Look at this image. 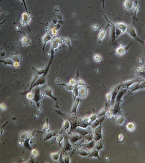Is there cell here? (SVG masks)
Instances as JSON below:
<instances>
[{"mask_svg": "<svg viewBox=\"0 0 145 163\" xmlns=\"http://www.w3.org/2000/svg\"><path fill=\"white\" fill-rule=\"evenodd\" d=\"M55 112L59 114L62 117H64L68 120L70 124V128L69 131L70 132H72L76 128L81 127L84 128H87L88 126H90V125L86 124L83 122L82 118H79L76 115H71L69 116L68 114H65V113L59 111V110H55Z\"/></svg>", "mask_w": 145, "mask_h": 163, "instance_id": "1", "label": "cell"}, {"mask_svg": "<svg viewBox=\"0 0 145 163\" xmlns=\"http://www.w3.org/2000/svg\"><path fill=\"white\" fill-rule=\"evenodd\" d=\"M116 25V39L119 37L121 34H124L127 32V28L128 26L123 22H117Z\"/></svg>", "mask_w": 145, "mask_h": 163, "instance_id": "2", "label": "cell"}, {"mask_svg": "<svg viewBox=\"0 0 145 163\" xmlns=\"http://www.w3.org/2000/svg\"><path fill=\"white\" fill-rule=\"evenodd\" d=\"M127 32L130 37H132V38H134V39L135 40L137 41H138V42L141 43L143 45V46H144V42L138 38L137 33H136L135 28H134L133 25H131L128 26V27L127 28Z\"/></svg>", "mask_w": 145, "mask_h": 163, "instance_id": "3", "label": "cell"}, {"mask_svg": "<svg viewBox=\"0 0 145 163\" xmlns=\"http://www.w3.org/2000/svg\"><path fill=\"white\" fill-rule=\"evenodd\" d=\"M42 92L45 96L49 97L57 102L59 103L57 98L54 96L53 94V90L47 84H45L44 85V86L42 89Z\"/></svg>", "mask_w": 145, "mask_h": 163, "instance_id": "4", "label": "cell"}, {"mask_svg": "<svg viewBox=\"0 0 145 163\" xmlns=\"http://www.w3.org/2000/svg\"><path fill=\"white\" fill-rule=\"evenodd\" d=\"M102 126L101 124L93 130L92 133L93 134V140L96 142L101 140L102 138Z\"/></svg>", "mask_w": 145, "mask_h": 163, "instance_id": "5", "label": "cell"}, {"mask_svg": "<svg viewBox=\"0 0 145 163\" xmlns=\"http://www.w3.org/2000/svg\"><path fill=\"white\" fill-rule=\"evenodd\" d=\"M69 140L72 144H75L79 141L82 140L83 136L74 132H68Z\"/></svg>", "mask_w": 145, "mask_h": 163, "instance_id": "6", "label": "cell"}, {"mask_svg": "<svg viewBox=\"0 0 145 163\" xmlns=\"http://www.w3.org/2000/svg\"><path fill=\"white\" fill-rule=\"evenodd\" d=\"M87 86H78V97L81 99H85L86 98L88 94V89Z\"/></svg>", "mask_w": 145, "mask_h": 163, "instance_id": "7", "label": "cell"}, {"mask_svg": "<svg viewBox=\"0 0 145 163\" xmlns=\"http://www.w3.org/2000/svg\"><path fill=\"white\" fill-rule=\"evenodd\" d=\"M40 90L41 89L38 87L36 88L34 90V94H33V97L32 99L35 102L37 108L39 107V102L42 98L40 93Z\"/></svg>", "mask_w": 145, "mask_h": 163, "instance_id": "8", "label": "cell"}, {"mask_svg": "<svg viewBox=\"0 0 145 163\" xmlns=\"http://www.w3.org/2000/svg\"><path fill=\"white\" fill-rule=\"evenodd\" d=\"M72 144L69 140L68 136H64V143L62 147V150L64 152H67L73 150Z\"/></svg>", "mask_w": 145, "mask_h": 163, "instance_id": "9", "label": "cell"}, {"mask_svg": "<svg viewBox=\"0 0 145 163\" xmlns=\"http://www.w3.org/2000/svg\"><path fill=\"white\" fill-rule=\"evenodd\" d=\"M104 18L106 20V21L108 22L110 24V37H111V42H114L115 40H116V25L115 24L113 23L111 21H110L107 18V17L106 16H104Z\"/></svg>", "mask_w": 145, "mask_h": 163, "instance_id": "10", "label": "cell"}, {"mask_svg": "<svg viewBox=\"0 0 145 163\" xmlns=\"http://www.w3.org/2000/svg\"><path fill=\"white\" fill-rule=\"evenodd\" d=\"M132 44H133V42H131V44L127 45L126 46H124L122 45V44H121L120 46L118 47V48L116 49V54L118 56L124 55V54H125L128 50L130 47L131 46V45Z\"/></svg>", "mask_w": 145, "mask_h": 163, "instance_id": "11", "label": "cell"}, {"mask_svg": "<svg viewBox=\"0 0 145 163\" xmlns=\"http://www.w3.org/2000/svg\"><path fill=\"white\" fill-rule=\"evenodd\" d=\"M87 129V128H83L81 127H77L73 131H72V132H74V133L80 135L84 137L85 135L92 132L93 130H89Z\"/></svg>", "mask_w": 145, "mask_h": 163, "instance_id": "12", "label": "cell"}, {"mask_svg": "<svg viewBox=\"0 0 145 163\" xmlns=\"http://www.w3.org/2000/svg\"><path fill=\"white\" fill-rule=\"evenodd\" d=\"M81 102V98L77 97L76 98L74 101L73 102V104L72 106V109L71 111V115H76L77 112V109L79 106V104Z\"/></svg>", "mask_w": 145, "mask_h": 163, "instance_id": "13", "label": "cell"}, {"mask_svg": "<svg viewBox=\"0 0 145 163\" xmlns=\"http://www.w3.org/2000/svg\"><path fill=\"white\" fill-rule=\"evenodd\" d=\"M105 117H106V116H103L98 118L94 122H92L90 125V126L91 128L92 129H94L96 128H97V126H99L100 124H101L102 122H103L104 121L105 119Z\"/></svg>", "mask_w": 145, "mask_h": 163, "instance_id": "14", "label": "cell"}, {"mask_svg": "<svg viewBox=\"0 0 145 163\" xmlns=\"http://www.w3.org/2000/svg\"><path fill=\"white\" fill-rule=\"evenodd\" d=\"M88 156L90 158H97L99 160H101L99 154V151L96 150L94 148L89 150Z\"/></svg>", "mask_w": 145, "mask_h": 163, "instance_id": "15", "label": "cell"}, {"mask_svg": "<svg viewBox=\"0 0 145 163\" xmlns=\"http://www.w3.org/2000/svg\"><path fill=\"white\" fill-rule=\"evenodd\" d=\"M110 24L107 21V25L106 26V27L104 30H102V31H100V32L99 33V36H98L99 44V45L101 44L102 40L105 36L107 30V28H108L109 27H110Z\"/></svg>", "mask_w": 145, "mask_h": 163, "instance_id": "16", "label": "cell"}, {"mask_svg": "<svg viewBox=\"0 0 145 163\" xmlns=\"http://www.w3.org/2000/svg\"><path fill=\"white\" fill-rule=\"evenodd\" d=\"M138 2L137 0H133V13H134V16L133 18V22H134L135 21V18L137 16V13L138 11Z\"/></svg>", "mask_w": 145, "mask_h": 163, "instance_id": "17", "label": "cell"}, {"mask_svg": "<svg viewBox=\"0 0 145 163\" xmlns=\"http://www.w3.org/2000/svg\"><path fill=\"white\" fill-rule=\"evenodd\" d=\"M93 140V134L92 132H91L90 134H88L83 137V138L82 139V142L80 144L87 143Z\"/></svg>", "mask_w": 145, "mask_h": 163, "instance_id": "18", "label": "cell"}, {"mask_svg": "<svg viewBox=\"0 0 145 163\" xmlns=\"http://www.w3.org/2000/svg\"><path fill=\"white\" fill-rule=\"evenodd\" d=\"M96 142L93 140L92 141H91L90 142H88L86 144H80L79 145V146L80 147H85L87 149L90 150L91 149H93V148H94L95 144H96Z\"/></svg>", "mask_w": 145, "mask_h": 163, "instance_id": "19", "label": "cell"}, {"mask_svg": "<svg viewBox=\"0 0 145 163\" xmlns=\"http://www.w3.org/2000/svg\"><path fill=\"white\" fill-rule=\"evenodd\" d=\"M54 136L56 137V141L58 142V144L60 146V148H62V141H64V136H62L61 134H60L58 133H56L54 132Z\"/></svg>", "mask_w": 145, "mask_h": 163, "instance_id": "20", "label": "cell"}, {"mask_svg": "<svg viewBox=\"0 0 145 163\" xmlns=\"http://www.w3.org/2000/svg\"><path fill=\"white\" fill-rule=\"evenodd\" d=\"M64 119V122L63 124H62V128L65 131H69L70 128V124L69 121L66 118L64 117H62Z\"/></svg>", "mask_w": 145, "mask_h": 163, "instance_id": "21", "label": "cell"}, {"mask_svg": "<svg viewBox=\"0 0 145 163\" xmlns=\"http://www.w3.org/2000/svg\"><path fill=\"white\" fill-rule=\"evenodd\" d=\"M133 0H125L124 3V7L126 10H130L133 8Z\"/></svg>", "mask_w": 145, "mask_h": 163, "instance_id": "22", "label": "cell"}, {"mask_svg": "<svg viewBox=\"0 0 145 163\" xmlns=\"http://www.w3.org/2000/svg\"><path fill=\"white\" fill-rule=\"evenodd\" d=\"M51 39H52V37L51 36V35H50L48 32H47L46 34H45V35L42 37V42H44V45L43 47V49L45 48V45H46L47 43H48V42H49L51 40Z\"/></svg>", "mask_w": 145, "mask_h": 163, "instance_id": "23", "label": "cell"}, {"mask_svg": "<svg viewBox=\"0 0 145 163\" xmlns=\"http://www.w3.org/2000/svg\"><path fill=\"white\" fill-rule=\"evenodd\" d=\"M61 151H62V150L59 151V152H51L50 153V155L51 159L55 162L59 160Z\"/></svg>", "mask_w": 145, "mask_h": 163, "instance_id": "24", "label": "cell"}, {"mask_svg": "<svg viewBox=\"0 0 145 163\" xmlns=\"http://www.w3.org/2000/svg\"><path fill=\"white\" fill-rule=\"evenodd\" d=\"M54 132L52 131H46L44 135V140L47 141L51 139L54 136Z\"/></svg>", "mask_w": 145, "mask_h": 163, "instance_id": "25", "label": "cell"}, {"mask_svg": "<svg viewBox=\"0 0 145 163\" xmlns=\"http://www.w3.org/2000/svg\"><path fill=\"white\" fill-rule=\"evenodd\" d=\"M57 84L59 86H63L67 90L70 92H73L74 88V86H72L69 83H66L63 82V83H58Z\"/></svg>", "mask_w": 145, "mask_h": 163, "instance_id": "26", "label": "cell"}, {"mask_svg": "<svg viewBox=\"0 0 145 163\" xmlns=\"http://www.w3.org/2000/svg\"><path fill=\"white\" fill-rule=\"evenodd\" d=\"M78 154L82 157H87L88 156V152L83 149L78 148L76 151Z\"/></svg>", "mask_w": 145, "mask_h": 163, "instance_id": "27", "label": "cell"}, {"mask_svg": "<svg viewBox=\"0 0 145 163\" xmlns=\"http://www.w3.org/2000/svg\"><path fill=\"white\" fill-rule=\"evenodd\" d=\"M79 70H78L77 72V76L76 78V83L77 84L78 86H87L85 82L79 78Z\"/></svg>", "mask_w": 145, "mask_h": 163, "instance_id": "28", "label": "cell"}, {"mask_svg": "<svg viewBox=\"0 0 145 163\" xmlns=\"http://www.w3.org/2000/svg\"><path fill=\"white\" fill-rule=\"evenodd\" d=\"M94 148L98 151L101 150L103 149L104 144L102 142L101 140L96 142V144H95Z\"/></svg>", "mask_w": 145, "mask_h": 163, "instance_id": "29", "label": "cell"}, {"mask_svg": "<svg viewBox=\"0 0 145 163\" xmlns=\"http://www.w3.org/2000/svg\"><path fill=\"white\" fill-rule=\"evenodd\" d=\"M107 104L106 103L104 108H102V109L100 110V111L99 112V114H98V118L103 116H105L107 110Z\"/></svg>", "mask_w": 145, "mask_h": 163, "instance_id": "30", "label": "cell"}, {"mask_svg": "<svg viewBox=\"0 0 145 163\" xmlns=\"http://www.w3.org/2000/svg\"><path fill=\"white\" fill-rule=\"evenodd\" d=\"M89 120H90V122L91 124L92 122H94L96 120H97L98 118V116L96 115L94 112V109H93V113L91 114L89 116Z\"/></svg>", "mask_w": 145, "mask_h": 163, "instance_id": "31", "label": "cell"}, {"mask_svg": "<svg viewBox=\"0 0 145 163\" xmlns=\"http://www.w3.org/2000/svg\"><path fill=\"white\" fill-rule=\"evenodd\" d=\"M63 159L64 163H69L71 162V158L63 151Z\"/></svg>", "mask_w": 145, "mask_h": 163, "instance_id": "32", "label": "cell"}, {"mask_svg": "<svg viewBox=\"0 0 145 163\" xmlns=\"http://www.w3.org/2000/svg\"><path fill=\"white\" fill-rule=\"evenodd\" d=\"M49 128V121H48V119L47 118L45 121V124H44L42 126V130L44 132H45L48 130Z\"/></svg>", "mask_w": 145, "mask_h": 163, "instance_id": "33", "label": "cell"}, {"mask_svg": "<svg viewBox=\"0 0 145 163\" xmlns=\"http://www.w3.org/2000/svg\"><path fill=\"white\" fill-rule=\"evenodd\" d=\"M48 32H49L50 35H51V37H52L53 36L56 35L57 34V33H58V31H57V30H56V28H53L49 31Z\"/></svg>", "mask_w": 145, "mask_h": 163, "instance_id": "34", "label": "cell"}, {"mask_svg": "<svg viewBox=\"0 0 145 163\" xmlns=\"http://www.w3.org/2000/svg\"><path fill=\"white\" fill-rule=\"evenodd\" d=\"M93 59L96 62H102V58L99 54H94L93 55Z\"/></svg>", "mask_w": 145, "mask_h": 163, "instance_id": "35", "label": "cell"}, {"mask_svg": "<svg viewBox=\"0 0 145 163\" xmlns=\"http://www.w3.org/2000/svg\"><path fill=\"white\" fill-rule=\"evenodd\" d=\"M61 38L62 39V41L65 42V44H66L67 45L69 46H70V48H71V46H70L71 45V42H70V40L69 38Z\"/></svg>", "mask_w": 145, "mask_h": 163, "instance_id": "36", "label": "cell"}, {"mask_svg": "<svg viewBox=\"0 0 145 163\" xmlns=\"http://www.w3.org/2000/svg\"><path fill=\"white\" fill-rule=\"evenodd\" d=\"M123 120V119L122 117L118 116L116 118V122L117 124H121V123H122Z\"/></svg>", "mask_w": 145, "mask_h": 163, "instance_id": "37", "label": "cell"}, {"mask_svg": "<svg viewBox=\"0 0 145 163\" xmlns=\"http://www.w3.org/2000/svg\"><path fill=\"white\" fill-rule=\"evenodd\" d=\"M106 98H107V101L108 102H110L112 100V95L110 93H107V94H106Z\"/></svg>", "mask_w": 145, "mask_h": 163, "instance_id": "38", "label": "cell"}, {"mask_svg": "<svg viewBox=\"0 0 145 163\" xmlns=\"http://www.w3.org/2000/svg\"><path fill=\"white\" fill-rule=\"evenodd\" d=\"M69 83L72 86H75L76 84V80L73 79H71L69 81Z\"/></svg>", "mask_w": 145, "mask_h": 163, "instance_id": "39", "label": "cell"}, {"mask_svg": "<svg viewBox=\"0 0 145 163\" xmlns=\"http://www.w3.org/2000/svg\"><path fill=\"white\" fill-rule=\"evenodd\" d=\"M32 154L33 156H36L38 154V151L37 150H34L32 151Z\"/></svg>", "mask_w": 145, "mask_h": 163, "instance_id": "40", "label": "cell"}, {"mask_svg": "<svg viewBox=\"0 0 145 163\" xmlns=\"http://www.w3.org/2000/svg\"><path fill=\"white\" fill-rule=\"evenodd\" d=\"M21 0L23 2V3L24 4V6H25V10H26V12H28V10H27V8H26V4H25V0Z\"/></svg>", "mask_w": 145, "mask_h": 163, "instance_id": "41", "label": "cell"}, {"mask_svg": "<svg viewBox=\"0 0 145 163\" xmlns=\"http://www.w3.org/2000/svg\"><path fill=\"white\" fill-rule=\"evenodd\" d=\"M104 0H103V7H104Z\"/></svg>", "mask_w": 145, "mask_h": 163, "instance_id": "42", "label": "cell"}, {"mask_svg": "<svg viewBox=\"0 0 145 163\" xmlns=\"http://www.w3.org/2000/svg\"><path fill=\"white\" fill-rule=\"evenodd\" d=\"M102 2H103V0H102Z\"/></svg>", "mask_w": 145, "mask_h": 163, "instance_id": "43", "label": "cell"}]
</instances>
